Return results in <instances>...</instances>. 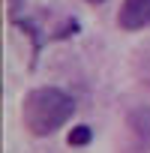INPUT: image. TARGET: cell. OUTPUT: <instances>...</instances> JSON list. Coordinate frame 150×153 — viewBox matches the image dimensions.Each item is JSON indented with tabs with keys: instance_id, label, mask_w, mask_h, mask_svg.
Returning a JSON list of instances; mask_svg holds the SVG:
<instances>
[{
	"instance_id": "1",
	"label": "cell",
	"mask_w": 150,
	"mask_h": 153,
	"mask_svg": "<svg viewBox=\"0 0 150 153\" xmlns=\"http://www.w3.org/2000/svg\"><path fill=\"white\" fill-rule=\"evenodd\" d=\"M75 111H78V102L63 87H33L24 96L21 120L33 138H48L57 129H63L75 117Z\"/></svg>"
},
{
	"instance_id": "3",
	"label": "cell",
	"mask_w": 150,
	"mask_h": 153,
	"mask_svg": "<svg viewBox=\"0 0 150 153\" xmlns=\"http://www.w3.org/2000/svg\"><path fill=\"white\" fill-rule=\"evenodd\" d=\"M126 126L132 129L135 138L150 141V105H135V108L126 114Z\"/></svg>"
},
{
	"instance_id": "5",
	"label": "cell",
	"mask_w": 150,
	"mask_h": 153,
	"mask_svg": "<svg viewBox=\"0 0 150 153\" xmlns=\"http://www.w3.org/2000/svg\"><path fill=\"white\" fill-rule=\"evenodd\" d=\"M90 141H93V129L84 126V123H81V126H72L69 135H66V144H69V147H87Z\"/></svg>"
},
{
	"instance_id": "7",
	"label": "cell",
	"mask_w": 150,
	"mask_h": 153,
	"mask_svg": "<svg viewBox=\"0 0 150 153\" xmlns=\"http://www.w3.org/2000/svg\"><path fill=\"white\" fill-rule=\"evenodd\" d=\"M84 3H90V6H99V3H105V0H84Z\"/></svg>"
},
{
	"instance_id": "2",
	"label": "cell",
	"mask_w": 150,
	"mask_h": 153,
	"mask_svg": "<svg viewBox=\"0 0 150 153\" xmlns=\"http://www.w3.org/2000/svg\"><path fill=\"white\" fill-rule=\"evenodd\" d=\"M117 24L129 33L144 30L150 24V0H123V6L117 12Z\"/></svg>"
},
{
	"instance_id": "4",
	"label": "cell",
	"mask_w": 150,
	"mask_h": 153,
	"mask_svg": "<svg viewBox=\"0 0 150 153\" xmlns=\"http://www.w3.org/2000/svg\"><path fill=\"white\" fill-rule=\"evenodd\" d=\"M12 24H15V27H21V30L33 39V60H36V57H39V51H42V33H39L36 21H30V18H12Z\"/></svg>"
},
{
	"instance_id": "6",
	"label": "cell",
	"mask_w": 150,
	"mask_h": 153,
	"mask_svg": "<svg viewBox=\"0 0 150 153\" xmlns=\"http://www.w3.org/2000/svg\"><path fill=\"white\" fill-rule=\"evenodd\" d=\"M78 30H81V21H78V18H66V21H63V27H60V30H54V36H51V39H69V36H75Z\"/></svg>"
}]
</instances>
